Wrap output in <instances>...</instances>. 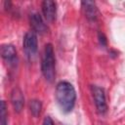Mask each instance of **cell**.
Returning a JSON list of instances; mask_svg holds the SVG:
<instances>
[{"instance_id": "1", "label": "cell", "mask_w": 125, "mask_h": 125, "mask_svg": "<svg viewBox=\"0 0 125 125\" xmlns=\"http://www.w3.org/2000/svg\"><path fill=\"white\" fill-rule=\"evenodd\" d=\"M56 99L60 107L64 112H69L73 108L76 100V92L74 87L69 82H60L56 88Z\"/></svg>"}, {"instance_id": "2", "label": "cell", "mask_w": 125, "mask_h": 125, "mask_svg": "<svg viewBox=\"0 0 125 125\" xmlns=\"http://www.w3.org/2000/svg\"><path fill=\"white\" fill-rule=\"evenodd\" d=\"M41 69L45 79L49 82H53L56 76V60L54 49L51 44H47L44 48Z\"/></svg>"}, {"instance_id": "3", "label": "cell", "mask_w": 125, "mask_h": 125, "mask_svg": "<svg viewBox=\"0 0 125 125\" xmlns=\"http://www.w3.org/2000/svg\"><path fill=\"white\" fill-rule=\"evenodd\" d=\"M38 49L37 36L34 31H29L24 35L23 38V50L28 58H33Z\"/></svg>"}, {"instance_id": "4", "label": "cell", "mask_w": 125, "mask_h": 125, "mask_svg": "<svg viewBox=\"0 0 125 125\" xmlns=\"http://www.w3.org/2000/svg\"><path fill=\"white\" fill-rule=\"evenodd\" d=\"M92 90V95L94 98V102L96 104V107L99 111V113L104 114L106 109H107V105H106V101H105V95H104V91L103 88L93 85L91 87Z\"/></svg>"}, {"instance_id": "5", "label": "cell", "mask_w": 125, "mask_h": 125, "mask_svg": "<svg viewBox=\"0 0 125 125\" xmlns=\"http://www.w3.org/2000/svg\"><path fill=\"white\" fill-rule=\"evenodd\" d=\"M1 56L3 60L11 65L17 62V51L11 44H5L1 47Z\"/></svg>"}, {"instance_id": "6", "label": "cell", "mask_w": 125, "mask_h": 125, "mask_svg": "<svg viewBox=\"0 0 125 125\" xmlns=\"http://www.w3.org/2000/svg\"><path fill=\"white\" fill-rule=\"evenodd\" d=\"M42 12L48 21H54L57 14V4L51 0H45L42 3Z\"/></svg>"}, {"instance_id": "7", "label": "cell", "mask_w": 125, "mask_h": 125, "mask_svg": "<svg viewBox=\"0 0 125 125\" xmlns=\"http://www.w3.org/2000/svg\"><path fill=\"white\" fill-rule=\"evenodd\" d=\"M11 102L13 104V107L15 109V111L17 112H21L23 104H24V98L22 95V92L21 91L20 88H14L12 93H11Z\"/></svg>"}, {"instance_id": "8", "label": "cell", "mask_w": 125, "mask_h": 125, "mask_svg": "<svg viewBox=\"0 0 125 125\" xmlns=\"http://www.w3.org/2000/svg\"><path fill=\"white\" fill-rule=\"evenodd\" d=\"M30 24H31L33 30L40 34L45 33L48 29L42 17L38 13H33L30 15Z\"/></svg>"}, {"instance_id": "9", "label": "cell", "mask_w": 125, "mask_h": 125, "mask_svg": "<svg viewBox=\"0 0 125 125\" xmlns=\"http://www.w3.org/2000/svg\"><path fill=\"white\" fill-rule=\"evenodd\" d=\"M82 9L87 19L95 20L97 18V7L93 1H83Z\"/></svg>"}, {"instance_id": "10", "label": "cell", "mask_w": 125, "mask_h": 125, "mask_svg": "<svg viewBox=\"0 0 125 125\" xmlns=\"http://www.w3.org/2000/svg\"><path fill=\"white\" fill-rule=\"evenodd\" d=\"M41 107H42V104L39 101L37 100H32L30 101L29 103V108H30V111L31 113L34 115V116H37L40 111H41Z\"/></svg>"}, {"instance_id": "11", "label": "cell", "mask_w": 125, "mask_h": 125, "mask_svg": "<svg viewBox=\"0 0 125 125\" xmlns=\"http://www.w3.org/2000/svg\"><path fill=\"white\" fill-rule=\"evenodd\" d=\"M7 109L6 104L4 101L1 102V109H0V125H8L7 122Z\"/></svg>"}, {"instance_id": "12", "label": "cell", "mask_w": 125, "mask_h": 125, "mask_svg": "<svg viewBox=\"0 0 125 125\" xmlns=\"http://www.w3.org/2000/svg\"><path fill=\"white\" fill-rule=\"evenodd\" d=\"M42 125H54V122H53V120L50 116H47V117L44 118Z\"/></svg>"}, {"instance_id": "13", "label": "cell", "mask_w": 125, "mask_h": 125, "mask_svg": "<svg viewBox=\"0 0 125 125\" xmlns=\"http://www.w3.org/2000/svg\"><path fill=\"white\" fill-rule=\"evenodd\" d=\"M99 40H100V43L103 45V46H105L106 45V39L104 37V35L103 33H99Z\"/></svg>"}]
</instances>
